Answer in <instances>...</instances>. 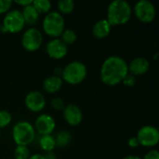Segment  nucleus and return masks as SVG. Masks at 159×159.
I'll return each mask as SVG.
<instances>
[{
    "label": "nucleus",
    "instance_id": "1",
    "mask_svg": "<svg viewBox=\"0 0 159 159\" xmlns=\"http://www.w3.org/2000/svg\"><path fill=\"white\" fill-rule=\"evenodd\" d=\"M129 74V64L119 56H110L102 64L100 76L103 84L116 86L120 84Z\"/></svg>",
    "mask_w": 159,
    "mask_h": 159
},
{
    "label": "nucleus",
    "instance_id": "20",
    "mask_svg": "<svg viewBox=\"0 0 159 159\" xmlns=\"http://www.w3.org/2000/svg\"><path fill=\"white\" fill-rule=\"evenodd\" d=\"M66 46L68 45H72L74 44L76 39H77V34L76 33L72 30V29H65L62 34H61V38H60Z\"/></svg>",
    "mask_w": 159,
    "mask_h": 159
},
{
    "label": "nucleus",
    "instance_id": "25",
    "mask_svg": "<svg viewBox=\"0 0 159 159\" xmlns=\"http://www.w3.org/2000/svg\"><path fill=\"white\" fill-rule=\"evenodd\" d=\"M51 106L58 111H62L65 107L64 105V102L61 99V98H54L51 101Z\"/></svg>",
    "mask_w": 159,
    "mask_h": 159
},
{
    "label": "nucleus",
    "instance_id": "5",
    "mask_svg": "<svg viewBox=\"0 0 159 159\" xmlns=\"http://www.w3.org/2000/svg\"><path fill=\"white\" fill-rule=\"evenodd\" d=\"M64 25L65 21L63 16L57 11L48 12L45 16L42 23L44 32L48 35L54 38L61 36V34L64 31Z\"/></svg>",
    "mask_w": 159,
    "mask_h": 159
},
{
    "label": "nucleus",
    "instance_id": "2",
    "mask_svg": "<svg viewBox=\"0 0 159 159\" xmlns=\"http://www.w3.org/2000/svg\"><path fill=\"white\" fill-rule=\"evenodd\" d=\"M132 8L126 0H115L107 7V20L112 26L126 24L131 18Z\"/></svg>",
    "mask_w": 159,
    "mask_h": 159
},
{
    "label": "nucleus",
    "instance_id": "10",
    "mask_svg": "<svg viewBox=\"0 0 159 159\" xmlns=\"http://www.w3.org/2000/svg\"><path fill=\"white\" fill-rule=\"evenodd\" d=\"M24 102L26 107L34 113H38L42 111L46 106V98L40 91L37 90L30 91L25 96Z\"/></svg>",
    "mask_w": 159,
    "mask_h": 159
},
{
    "label": "nucleus",
    "instance_id": "16",
    "mask_svg": "<svg viewBox=\"0 0 159 159\" xmlns=\"http://www.w3.org/2000/svg\"><path fill=\"white\" fill-rule=\"evenodd\" d=\"M63 81L61 79V77H60L59 75H50L48 78H46L44 80L43 83V88L44 89L48 92V93H56L58 92L61 87H62Z\"/></svg>",
    "mask_w": 159,
    "mask_h": 159
},
{
    "label": "nucleus",
    "instance_id": "14",
    "mask_svg": "<svg viewBox=\"0 0 159 159\" xmlns=\"http://www.w3.org/2000/svg\"><path fill=\"white\" fill-rule=\"evenodd\" d=\"M150 62L144 57H138L133 59L129 65V74L136 76L146 74L149 70Z\"/></svg>",
    "mask_w": 159,
    "mask_h": 159
},
{
    "label": "nucleus",
    "instance_id": "8",
    "mask_svg": "<svg viewBox=\"0 0 159 159\" xmlns=\"http://www.w3.org/2000/svg\"><path fill=\"white\" fill-rule=\"evenodd\" d=\"M136 138L139 145L144 147H154L158 143L159 131L154 126H143L139 129Z\"/></svg>",
    "mask_w": 159,
    "mask_h": 159
},
{
    "label": "nucleus",
    "instance_id": "7",
    "mask_svg": "<svg viewBox=\"0 0 159 159\" xmlns=\"http://www.w3.org/2000/svg\"><path fill=\"white\" fill-rule=\"evenodd\" d=\"M133 12L136 18L143 23L152 22L157 15V10L154 4L148 0L138 1L133 7Z\"/></svg>",
    "mask_w": 159,
    "mask_h": 159
},
{
    "label": "nucleus",
    "instance_id": "24",
    "mask_svg": "<svg viewBox=\"0 0 159 159\" xmlns=\"http://www.w3.org/2000/svg\"><path fill=\"white\" fill-rule=\"evenodd\" d=\"M12 120L10 113L7 110H0V129L7 127Z\"/></svg>",
    "mask_w": 159,
    "mask_h": 159
},
{
    "label": "nucleus",
    "instance_id": "26",
    "mask_svg": "<svg viewBox=\"0 0 159 159\" xmlns=\"http://www.w3.org/2000/svg\"><path fill=\"white\" fill-rule=\"evenodd\" d=\"M11 6H12L11 0H0V14L7 13V11H9Z\"/></svg>",
    "mask_w": 159,
    "mask_h": 159
},
{
    "label": "nucleus",
    "instance_id": "12",
    "mask_svg": "<svg viewBox=\"0 0 159 159\" xmlns=\"http://www.w3.org/2000/svg\"><path fill=\"white\" fill-rule=\"evenodd\" d=\"M56 127V123L54 118L47 114H42L40 115L34 123V129L41 134V136L44 135H51L52 132L54 131Z\"/></svg>",
    "mask_w": 159,
    "mask_h": 159
},
{
    "label": "nucleus",
    "instance_id": "21",
    "mask_svg": "<svg viewBox=\"0 0 159 159\" xmlns=\"http://www.w3.org/2000/svg\"><path fill=\"white\" fill-rule=\"evenodd\" d=\"M58 8L61 14H70L75 8V2L73 0H60L58 2Z\"/></svg>",
    "mask_w": 159,
    "mask_h": 159
},
{
    "label": "nucleus",
    "instance_id": "31",
    "mask_svg": "<svg viewBox=\"0 0 159 159\" xmlns=\"http://www.w3.org/2000/svg\"><path fill=\"white\" fill-rule=\"evenodd\" d=\"M28 159H47L45 156H42L40 154H34V155H32L29 157Z\"/></svg>",
    "mask_w": 159,
    "mask_h": 159
},
{
    "label": "nucleus",
    "instance_id": "23",
    "mask_svg": "<svg viewBox=\"0 0 159 159\" xmlns=\"http://www.w3.org/2000/svg\"><path fill=\"white\" fill-rule=\"evenodd\" d=\"M30 157V151L27 146L17 145L14 150L15 159H28Z\"/></svg>",
    "mask_w": 159,
    "mask_h": 159
},
{
    "label": "nucleus",
    "instance_id": "18",
    "mask_svg": "<svg viewBox=\"0 0 159 159\" xmlns=\"http://www.w3.org/2000/svg\"><path fill=\"white\" fill-rule=\"evenodd\" d=\"M39 144H40V147L42 148V150L49 153V152L53 151V149L55 148L56 141L52 135H44V136H41Z\"/></svg>",
    "mask_w": 159,
    "mask_h": 159
},
{
    "label": "nucleus",
    "instance_id": "6",
    "mask_svg": "<svg viewBox=\"0 0 159 159\" xmlns=\"http://www.w3.org/2000/svg\"><path fill=\"white\" fill-rule=\"evenodd\" d=\"M25 25V21L21 11L18 9H13L7 11L3 19L2 31L10 34H16L20 32Z\"/></svg>",
    "mask_w": 159,
    "mask_h": 159
},
{
    "label": "nucleus",
    "instance_id": "4",
    "mask_svg": "<svg viewBox=\"0 0 159 159\" xmlns=\"http://www.w3.org/2000/svg\"><path fill=\"white\" fill-rule=\"evenodd\" d=\"M12 138L17 145L27 146L35 138V129L30 122L20 121L12 129Z\"/></svg>",
    "mask_w": 159,
    "mask_h": 159
},
{
    "label": "nucleus",
    "instance_id": "3",
    "mask_svg": "<svg viewBox=\"0 0 159 159\" xmlns=\"http://www.w3.org/2000/svg\"><path fill=\"white\" fill-rule=\"evenodd\" d=\"M87 67L81 61H72L68 63L61 72V79L70 85H78L87 77Z\"/></svg>",
    "mask_w": 159,
    "mask_h": 159
},
{
    "label": "nucleus",
    "instance_id": "11",
    "mask_svg": "<svg viewBox=\"0 0 159 159\" xmlns=\"http://www.w3.org/2000/svg\"><path fill=\"white\" fill-rule=\"evenodd\" d=\"M48 55L55 60H61L67 55L68 47L60 39V38H53L48 42L46 46Z\"/></svg>",
    "mask_w": 159,
    "mask_h": 159
},
{
    "label": "nucleus",
    "instance_id": "32",
    "mask_svg": "<svg viewBox=\"0 0 159 159\" xmlns=\"http://www.w3.org/2000/svg\"><path fill=\"white\" fill-rule=\"evenodd\" d=\"M124 159H143L142 157H137V156H133V155H131V156H128V157H126Z\"/></svg>",
    "mask_w": 159,
    "mask_h": 159
},
{
    "label": "nucleus",
    "instance_id": "19",
    "mask_svg": "<svg viewBox=\"0 0 159 159\" xmlns=\"http://www.w3.org/2000/svg\"><path fill=\"white\" fill-rule=\"evenodd\" d=\"M32 5L39 13V15L48 13L51 8V3L48 0H34L33 1Z\"/></svg>",
    "mask_w": 159,
    "mask_h": 159
},
{
    "label": "nucleus",
    "instance_id": "27",
    "mask_svg": "<svg viewBox=\"0 0 159 159\" xmlns=\"http://www.w3.org/2000/svg\"><path fill=\"white\" fill-rule=\"evenodd\" d=\"M122 83L127 87H133L136 84V77L130 74H128L124 78V80L122 81Z\"/></svg>",
    "mask_w": 159,
    "mask_h": 159
},
{
    "label": "nucleus",
    "instance_id": "15",
    "mask_svg": "<svg viewBox=\"0 0 159 159\" xmlns=\"http://www.w3.org/2000/svg\"><path fill=\"white\" fill-rule=\"evenodd\" d=\"M111 28L112 25L108 22V20L106 19H102L94 24L92 28V34L96 38L103 39L110 34Z\"/></svg>",
    "mask_w": 159,
    "mask_h": 159
},
{
    "label": "nucleus",
    "instance_id": "29",
    "mask_svg": "<svg viewBox=\"0 0 159 159\" xmlns=\"http://www.w3.org/2000/svg\"><path fill=\"white\" fill-rule=\"evenodd\" d=\"M128 144H129L130 147H132V148L138 147V146H139V143H138L137 138H136V137H132V138H130V139L129 140V142H128Z\"/></svg>",
    "mask_w": 159,
    "mask_h": 159
},
{
    "label": "nucleus",
    "instance_id": "30",
    "mask_svg": "<svg viewBox=\"0 0 159 159\" xmlns=\"http://www.w3.org/2000/svg\"><path fill=\"white\" fill-rule=\"evenodd\" d=\"M15 3H16L17 5L22 6V7H26V6L31 5V4L33 3V0H21V1H18V0H16V1H15Z\"/></svg>",
    "mask_w": 159,
    "mask_h": 159
},
{
    "label": "nucleus",
    "instance_id": "33",
    "mask_svg": "<svg viewBox=\"0 0 159 159\" xmlns=\"http://www.w3.org/2000/svg\"><path fill=\"white\" fill-rule=\"evenodd\" d=\"M0 134H1V129H0Z\"/></svg>",
    "mask_w": 159,
    "mask_h": 159
},
{
    "label": "nucleus",
    "instance_id": "28",
    "mask_svg": "<svg viewBox=\"0 0 159 159\" xmlns=\"http://www.w3.org/2000/svg\"><path fill=\"white\" fill-rule=\"evenodd\" d=\"M143 159H159V153L157 150H150L147 152Z\"/></svg>",
    "mask_w": 159,
    "mask_h": 159
},
{
    "label": "nucleus",
    "instance_id": "17",
    "mask_svg": "<svg viewBox=\"0 0 159 159\" xmlns=\"http://www.w3.org/2000/svg\"><path fill=\"white\" fill-rule=\"evenodd\" d=\"M21 14L23 16L25 24H28V25H34L39 20V13L36 11V9L34 7L32 4L24 7L21 11Z\"/></svg>",
    "mask_w": 159,
    "mask_h": 159
},
{
    "label": "nucleus",
    "instance_id": "9",
    "mask_svg": "<svg viewBox=\"0 0 159 159\" xmlns=\"http://www.w3.org/2000/svg\"><path fill=\"white\" fill-rule=\"evenodd\" d=\"M43 43L42 33L36 28H29L26 30L21 38V45L27 51H36Z\"/></svg>",
    "mask_w": 159,
    "mask_h": 159
},
{
    "label": "nucleus",
    "instance_id": "13",
    "mask_svg": "<svg viewBox=\"0 0 159 159\" xmlns=\"http://www.w3.org/2000/svg\"><path fill=\"white\" fill-rule=\"evenodd\" d=\"M63 118L70 126H77L83 119V114L81 109L75 104H68L62 110Z\"/></svg>",
    "mask_w": 159,
    "mask_h": 159
},
{
    "label": "nucleus",
    "instance_id": "22",
    "mask_svg": "<svg viewBox=\"0 0 159 159\" xmlns=\"http://www.w3.org/2000/svg\"><path fill=\"white\" fill-rule=\"evenodd\" d=\"M55 141H56V145H58L60 147H64V146H66L70 143L71 135H70V133L68 131L62 130V131H61L57 135Z\"/></svg>",
    "mask_w": 159,
    "mask_h": 159
}]
</instances>
